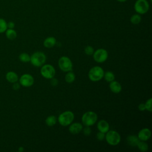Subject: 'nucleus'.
Segmentation results:
<instances>
[{
    "label": "nucleus",
    "instance_id": "1",
    "mask_svg": "<svg viewBox=\"0 0 152 152\" xmlns=\"http://www.w3.org/2000/svg\"><path fill=\"white\" fill-rule=\"evenodd\" d=\"M104 73V72L102 68L99 66H95L90 69L88 74V77L91 81L97 82L103 78Z\"/></svg>",
    "mask_w": 152,
    "mask_h": 152
},
{
    "label": "nucleus",
    "instance_id": "2",
    "mask_svg": "<svg viewBox=\"0 0 152 152\" xmlns=\"http://www.w3.org/2000/svg\"><path fill=\"white\" fill-rule=\"evenodd\" d=\"M74 119V114L70 110H66L61 113L58 118V121L59 124L63 126L69 125Z\"/></svg>",
    "mask_w": 152,
    "mask_h": 152
},
{
    "label": "nucleus",
    "instance_id": "3",
    "mask_svg": "<svg viewBox=\"0 0 152 152\" xmlns=\"http://www.w3.org/2000/svg\"><path fill=\"white\" fill-rule=\"evenodd\" d=\"M46 56L43 52H36L30 56L31 64L36 66L39 67L42 66L46 62Z\"/></svg>",
    "mask_w": 152,
    "mask_h": 152
},
{
    "label": "nucleus",
    "instance_id": "4",
    "mask_svg": "<svg viewBox=\"0 0 152 152\" xmlns=\"http://www.w3.org/2000/svg\"><path fill=\"white\" fill-rule=\"evenodd\" d=\"M97 120V114L93 111H88L85 112L81 118L82 123L85 126H90L93 125Z\"/></svg>",
    "mask_w": 152,
    "mask_h": 152
},
{
    "label": "nucleus",
    "instance_id": "5",
    "mask_svg": "<svg viewBox=\"0 0 152 152\" xmlns=\"http://www.w3.org/2000/svg\"><path fill=\"white\" fill-rule=\"evenodd\" d=\"M104 138L107 144L110 145H116L121 141V135L114 130H109L106 132Z\"/></svg>",
    "mask_w": 152,
    "mask_h": 152
},
{
    "label": "nucleus",
    "instance_id": "6",
    "mask_svg": "<svg viewBox=\"0 0 152 152\" xmlns=\"http://www.w3.org/2000/svg\"><path fill=\"white\" fill-rule=\"evenodd\" d=\"M58 66L64 72L71 71L72 69V62L67 56H63L58 61Z\"/></svg>",
    "mask_w": 152,
    "mask_h": 152
},
{
    "label": "nucleus",
    "instance_id": "7",
    "mask_svg": "<svg viewBox=\"0 0 152 152\" xmlns=\"http://www.w3.org/2000/svg\"><path fill=\"white\" fill-rule=\"evenodd\" d=\"M55 69L50 64L43 65L40 69V74L42 76L46 79H51L55 75Z\"/></svg>",
    "mask_w": 152,
    "mask_h": 152
},
{
    "label": "nucleus",
    "instance_id": "8",
    "mask_svg": "<svg viewBox=\"0 0 152 152\" xmlns=\"http://www.w3.org/2000/svg\"><path fill=\"white\" fill-rule=\"evenodd\" d=\"M135 11L138 14H144L149 10V4L146 0H137L134 5Z\"/></svg>",
    "mask_w": 152,
    "mask_h": 152
},
{
    "label": "nucleus",
    "instance_id": "9",
    "mask_svg": "<svg viewBox=\"0 0 152 152\" xmlns=\"http://www.w3.org/2000/svg\"><path fill=\"white\" fill-rule=\"evenodd\" d=\"M94 60L98 63H103L108 58V52L104 49H98L93 54Z\"/></svg>",
    "mask_w": 152,
    "mask_h": 152
},
{
    "label": "nucleus",
    "instance_id": "10",
    "mask_svg": "<svg viewBox=\"0 0 152 152\" xmlns=\"http://www.w3.org/2000/svg\"><path fill=\"white\" fill-rule=\"evenodd\" d=\"M19 83L21 86L24 87H29L34 84V78L29 74H24L19 78Z\"/></svg>",
    "mask_w": 152,
    "mask_h": 152
},
{
    "label": "nucleus",
    "instance_id": "11",
    "mask_svg": "<svg viewBox=\"0 0 152 152\" xmlns=\"http://www.w3.org/2000/svg\"><path fill=\"white\" fill-rule=\"evenodd\" d=\"M151 131L147 128L141 129L138 133V137L140 141H146L151 137Z\"/></svg>",
    "mask_w": 152,
    "mask_h": 152
},
{
    "label": "nucleus",
    "instance_id": "12",
    "mask_svg": "<svg viewBox=\"0 0 152 152\" xmlns=\"http://www.w3.org/2000/svg\"><path fill=\"white\" fill-rule=\"evenodd\" d=\"M83 129V125L80 122H75L69 125V131L72 134H78Z\"/></svg>",
    "mask_w": 152,
    "mask_h": 152
},
{
    "label": "nucleus",
    "instance_id": "13",
    "mask_svg": "<svg viewBox=\"0 0 152 152\" xmlns=\"http://www.w3.org/2000/svg\"><path fill=\"white\" fill-rule=\"evenodd\" d=\"M97 128L99 131L106 133L109 130V124L105 120H100L97 123Z\"/></svg>",
    "mask_w": 152,
    "mask_h": 152
},
{
    "label": "nucleus",
    "instance_id": "14",
    "mask_svg": "<svg viewBox=\"0 0 152 152\" xmlns=\"http://www.w3.org/2000/svg\"><path fill=\"white\" fill-rule=\"evenodd\" d=\"M109 88L110 90L114 93H119L122 90V86L121 84L116 81H112L110 83Z\"/></svg>",
    "mask_w": 152,
    "mask_h": 152
},
{
    "label": "nucleus",
    "instance_id": "15",
    "mask_svg": "<svg viewBox=\"0 0 152 152\" xmlns=\"http://www.w3.org/2000/svg\"><path fill=\"white\" fill-rule=\"evenodd\" d=\"M5 78L8 82L11 83H14L17 82V81L18 80V76L15 72L9 71L6 74Z\"/></svg>",
    "mask_w": 152,
    "mask_h": 152
},
{
    "label": "nucleus",
    "instance_id": "16",
    "mask_svg": "<svg viewBox=\"0 0 152 152\" xmlns=\"http://www.w3.org/2000/svg\"><path fill=\"white\" fill-rule=\"evenodd\" d=\"M56 43V40L54 37H48L43 42V45L46 48H51Z\"/></svg>",
    "mask_w": 152,
    "mask_h": 152
},
{
    "label": "nucleus",
    "instance_id": "17",
    "mask_svg": "<svg viewBox=\"0 0 152 152\" xmlns=\"http://www.w3.org/2000/svg\"><path fill=\"white\" fill-rule=\"evenodd\" d=\"M126 140L128 144L132 147H136L139 141H140L138 136H136L135 135H130L128 136L126 138Z\"/></svg>",
    "mask_w": 152,
    "mask_h": 152
},
{
    "label": "nucleus",
    "instance_id": "18",
    "mask_svg": "<svg viewBox=\"0 0 152 152\" xmlns=\"http://www.w3.org/2000/svg\"><path fill=\"white\" fill-rule=\"evenodd\" d=\"M5 35L8 39L14 40L17 36V32L13 28H8L5 31Z\"/></svg>",
    "mask_w": 152,
    "mask_h": 152
},
{
    "label": "nucleus",
    "instance_id": "19",
    "mask_svg": "<svg viewBox=\"0 0 152 152\" xmlns=\"http://www.w3.org/2000/svg\"><path fill=\"white\" fill-rule=\"evenodd\" d=\"M57 118L54 115H50L48 116L45 120L46 124L49 126H52L56 124Z\"/></svg>",
    "mask_w": 152,
    "mask_h": 152
},
{
    "label": "nucleus",
    "instance_id": "20",
    "mask_svg": "<svg viewBox=\"0 0 152 152\" xmlns=\"http://www.w3.org/2000/svg\"><path fill=\"white\" fill-rule=\"evenodd\" d=\"M103 77L104 80L108 83L112 82V81L115 80V78L114 74L112 71H107L104 73Z\"/></svg>",
    "mask_w": 152,
    "mask_h": 152
},
{
    "label": "nucleus",
    "instance_id": "21",
    "mask_svg": "<svg viewBox=\"0 0 152 152\" xmlns=\"http://www.w3.org/2000/svg\"><path fill=\"white\" fill-rule=\"evenodd\" d=\"M75 79V75L74 72H72L71 71L67 72L65 76V80L66 83H72L74 81Z\"/></svg>",
    "mask_w": 152,
    "mask_h": 152
},
{
    "label": "nucleus",
    "instance_id": "22",
    "mask_svg": "<svg viewBox=\"0 0 152 152\" xmlns=\"http://www.w3.org/2000/svg\"><path fill=\"white\" fill-rule=\"evenodd\" d=\"M137 147L141 151H142V152L146 151L148 149V145L147 144V142H145V141H140Z\"/></svg>",
    "mask_w": 152,
    "mask_h": 152
},
{
    "label": "nucleus",
    "instance_id": "23",
    "mask_svg": "<svg viewBox=\"0 0 152 152\" xmlns=\"http://www.w3.org/2000/svg\"><path fill=\"white\" fill-rule=\"evenodd\" d=\"M18 58L21 62H24V63L28 62L30 61V56L28 53L25 52H23L20 54Z\"/></svg>",
    "mask_w": 152,
    "mask_h": 152
},
{
    "label": "nucleus",
    "instance_id": "24",
    "mask_svg": "<svg viewBox=\"0 0 152 152\" xmlns=\"http://www.w3.org/2000/svg\"><path fill=\"white\" fill-rule=\"evenodd\" d=\"M130 21H131V23L133 24H138L141 22V17L138 14H134L131 16V17L130 18Z\"/></svg>",
    "mask_w": 152,
    "mask_h": 152
},
{
    "label": "nucleus",
    "instance_id": "25",
    "mask_svg": "<svg viewBox=\"0 0 152 152\" xmlns=\"http://www.w3.org/2000/svg\"><path fill=\"white\" fill-rule=\"evenodd\" d=\"M7 27V23L3 18H0V33L5 32Z\"/></svg>",
    "mask_w": 152,
    "mask_h": 152
},
{
    "label": "nucleus",
    "instance_id": "26",
    "mask_svg": "<svg viewBox=\"0 0 152 152\" xmlns=\"http://www.w3.org/2000/svg\"><path fill=\"white\" fill-rule=\"evenodd\" d=\"M152 104V98H150L144 103L145 107V110H148V112H151L152 111V104Z\"/></svg>",
    "mask_w": 152,
    "mask_h": 152
},
{
    "label": "nucleus",
    "instance_id": "27",
    "mask_svg": "<svg viewBox=\"0 0 152 152\" xmlns=\"http://www.w3.org/2000/svg\"><path fill=\"white\" fill-rule=\"evenodd\" d=\"M94 52V48L91 46H87L84 48V52L87 55H91Z\"/></svg>",
    "mask_w": 152,
    "mask_h": 152
},
{
    "label": "nucleus",
    "instance_id": "28",
    "mask_svg": "<svg viewBox=\"0 0 152 152\" xmlns=\"http://www.w3.org/2000/svg\"><path fill=\"white\" fill-rule=\"evenodd\" d=\"M83 134L84 135L86 136H88L91 134V130L90 128V126H86L85 128H83Z\"/></svg>",
    "mask_w": 152,
    "mask_h": 152
},
{
    "label": "nucleus",
    "instance_id": "29",
    "mask_svg": "<svg viewBox=\"0 0 152 152\" xmlns=\"http://www.w3.org/2000/svg\"><path fill=\"white\" fill-rule=\"evenodd\" d=\"M96 137L98 140L99 141H102L105 138V133H103L102 132L99 131L96 135Z\"/></svg>",
    "mask_w": 152,
    "mask_h": 152
},
{
    "label": "nucleus",
    "instance_id": "30",
    "mask_svg": "<svg viewBox=\"0 0 152 152\" xmlns=\"http://www.w3.org/2000/svg\"><path fill=\"white\" fill-rule=\"evenodd\" d=\"M50 84L53 86H56L58 85V80L56 78H55L54 77L51 78L50 79Z\"/></svg>",
    "mask_w": 152,
    "mask_h": 152
},
{
    "label": "nucleus",
    "instance_id": "31",
    "mask_svg": "<svg viewBox=\"0 0 152 152\" xmlns=\"http://www.w3.org/2000/svg\"><path fill=\"white\" fill-rule=\"evenodd\" d=\"M20 88V83H18L17 82H15V83H13L12 88L14 90H18Z\"/></svg>",
    "mask_w": 152,
    "mask_h": 152
},
{
    "label": "nucleus",
    "instance_id": "32",
    "mask_svg": "<svg viewBox=\"0 0 152 152\" xmlns=\"http://www.w3.org/2000/svg\"><path fill=\"white\" fill-rule=\"evenodd\" d=\"M138 109L140 110V111H144L145 110V104L144 103H140L138 106Z\"/></svg>",
    "mask_w": 152,
    "mask_h": 152
},
{
    "label": "nucleus",
    "instance_id": "33",
    "mask_svg": "<svg viewBox=\"0 0 152 152\" xmlns=\"http://www.w3.org/2000/svg\"><path fill=\"white\" fill-rule=\"evenodd\" d=\"M15 27V23L13 21H10L7 23V27L8 28H14Z\"/></svg>",
    "mask_w": 152,
    "mask_h": 152
},
{
    "label": "nucleus",
    "instance_id": "34",
    "mask_svg": "<svg viewBox=\"0 0 152 152\" xmlns=\"http://www.w3.org/2000/svg\"><path fill=\"white\" fill-rule=\"evenodd\" d=\"M24 151V148L23 147H20L18 148V151Z\"/></svg>",
    "mask_w": 152,
    "mask_h": 152
},
{
    "label": "nucleus",
    "instance_id": "35",
    "mask_svg": "<svg viewBox=\"0 0 152 152\" xmlns=\"http://www.w3.org/2000/svg\"><path fill=\"white\" fill-rule=\"evenodd\" d=\"M118 1H119V2H125L126 0H117Z\"/></svg>",
    "mask_w": 152,
    "mask_h": 152
}]
</instances>
